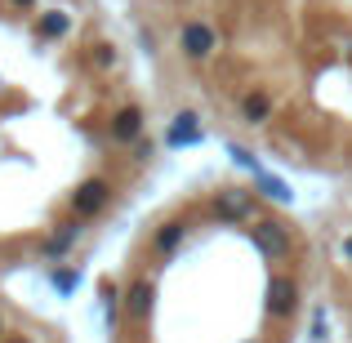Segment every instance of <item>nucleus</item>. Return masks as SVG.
I'll return each mask as SVG.
<instances>
[{
  "label": "nucleus",
  "mask_w": 352,
  "mask_h": 343,
  "mask_svg": "<svg viewBox=\"0 0 352 343\" xmlns=\"http://www.w3.org/2000/svg\"><path fill=\"white\" fill-rule=\"evenodd\" d=\"M174 45H179V54L188 63H210L219 58V49H223V32H219L210 18H183L179 32H174Z\"/></svg>",
  "instance_id": "1"
},
{
  "label": "nucleus",
  "mask_w": 352,
  "mask_h": 343,
  "mask_svg": "<svg viewBox=\"0 0 352 343\" xmlns=\"http://www.w3.org/2000/svg\"><path fill=\"white\" fill-rule=\"evenodd\" d=\"M112 197H116V183L107 179V174H89V179H80L76 188L67 192V214H76V219H98L107 206H112Z\"/></svg>",
  "instance_id": "2"
},
{
  "label": "nucleus",
  "mask_w": 352,
  "mask_h": 343,
  "mask_svg": "<svg viewBox=\"0 0 352 343\" xmlns=\"http://www.w3.org/2000/svg\"><path fill=\"white\" fill-rule=\"evenodd\" d=\"M210 219L219 223H254L258 219V192H245V188H219L206 206Z\"/></svg>",
  "instance_id": "3"
},
{
  "label": "nucleus",
  "mask_w": 352,
  "mask_h": 343,
  "mask_svg": "<svg viewBox=\"0 0 352 343\" xmlns=\"http://www.w3.org/2000/svg\"><path fill=\"white\" fill-rule=\"evenodd\" d=\"M250 241H254V250L267 263H281L294 250V232H290V223H281V219H254V223H250Z\"/></svg>",
  "instance_id": "4"
},
{
  "label": "nucleus",
  "mask_w": 352,
  "mask_h": 343,
  "mask_svg": "<svg viewBox=\"0 0 352 343\" xmlns=\"http://www.w3.org/2000/svg\"><path fill=\"white\" fill-rule=\"evenodd\" d=\"M80 236H85V219L67 214V219H58V223H50V232H45V241L36 245V254H41L45 263H63V258H67L72 250L80 245Z\"/></svg>",
  "instance_id": "5"
},
{
  "label": "nucleus",
  "mask_w": 352,
  "mask_h": 343,
  "mask_svg": "<svg viewBox=\"0 0 352 343\" xmlns=\"http://www.w3.org/2000/svg\"><path fill=\"white\" fill-rule=\"evenodd\" d=\"M299 281H294L290 272H272L267 276V290H263V312L272 321H290L294 312H299Z\"/></svg>",
  "instance_id": "6"
},
{
  "label": "nucleus",
  "mask_w": 352,
  "mask_h": 343,
  "mask_svg": "<svg viewBox=\"0 0 352 343\" xmlns=\"http://www.w3.org/2000/svg\"><path fill=\"white\" fill-rule=\"evenodd\" d=\"M188 236H192V219H188V214H174V219H165V223L152 228L147 254H152L156 263H170V258L179 254L183 245H188Z\"/></svg>",
  "instance_id": "7"
},
{
  "label": "nucleus",
  "mask_w": 352,
  "mask_h": 343,
  "mask_svg": "<svg viewBox=\"0 0 352 343\" xmlns=\"http://www.w3.org/2000/svg\"><path fill=\"white\" fill-rule=\"evenodd\" d=\"M152 308H156V281L147 272H138L134 281L125 285V299H120V312H125V321L134 330H143L147 321H152Z\"/></svg>",
  "instance_id": "8"
},
{
  "label": "nucleus",
  "mask_w": 352,
  "mask_h": 343,
  "mask_svg": "<svg viewBox=\"0 0 352 343\" xmlns=\"http://www.w3.org/2000/svg\"><path fill=\"white\" fill-rule=\"evenodd\" d=\"M147 134V112L143 103H120L112 116H107V143L112 147H129L134 138Z\"/></svg>",
  "instance_id": "9"
},
{
  "label": "nucleus",
  "mask_w": 352,
  "mask_h": 343,
  "mask_svg": "<svg viewBox=\"0 0 352 343\" xmlns=\"http://www.w3.org/2000/svg\"><path fill=\"white\" fill-rule=\"evenodd\" d=\"M170 152H183V147H197L206 143V120H201L197 107H183V112L170 116V125H165V138H161Z\"/></svg>",
  "instance_id": "10"
},
{
  "label": "nucleus",
  "mask_w": 352,
  "mask_h": 343,
  "mask_svg": "<svg viewBox=\"0 0 352 343\" xmlns=\"http://www.w3.org/2000/svg\"><path fill=\"white\" fill-rule=\"evenodd\" d=\"M272 116H276V98H272V89L250 85L245 94L236 98V120H241V125L263 129V125H272Z\"/></svg>",
  "instance_id": "11"
},
{
  "label": "nucleus",
  "mask_w": 352,
  "mask_h": 343,
  "mask_svg": "<svg viewBox=\"0 0 352 343\" xmlns=\"http://www.w3.org/2000/svg\"><path fill=\"white\" fill-rule=\"evenodd\" d=\"M32 36H36L41 45L72 36V14H67V9H45V14H36V18H32Z\"/></svg>",
  "instance_id": "12"
},
{
  "label": "nucleus",
  "mask_w": 352,
  "mask_h": 343,
  "mask_svg": "<svg viewBox=\"0 0 352 343\" xmlns=\"http://www.w3.org/2000/svg\"><path fill=\"white\" fill-rule=\"evenodd\" d=\"M250 179H254V192H258V197L276 201V206H294V188L281 179V174H272V170H258V174H250Z\"/></svg>",
  "instance_id": "13"
},
{
  "label": "nucleus",
  "mask_w": 352,
  "mask_h": 343,
  "mask_svg": "<svg viewBox=\"0 0 352 343\" xmlns=\"http://www.w3.org/2000/svg\"><path fill=\"white\" fill-rule=\"evenodd\" d=\"M85 58H89V67H94V71H103V76L120 67V49H116L112 41H94V45H89V54H85Z\"/></svg>",
  "instance_id": "14"
},
{
  "label": "nucleus",
  "mask_w": 352,
  "mask_h": 343,
  "mask_svg": "<svg viewBox=\"0 0 352 343\" xmlns=\"http://www.w3.org/2000/svg\"><path fill=\"white\" fill-rule=\"evenodd\" d=\"M50 285L58 294H76L80 290V267L76 263H50Z\"/></svg>",
  "instance_id": "15"
},
{
  "label": "nucleus",
  "mask_w": 352,
  "mask_h": 343,
  "mask_svg": "<svg viewBox=\"0 0 352 343\" xmlns=\"http://www.w3.org/2000/svg\"><path fill=\"white\" fill-rule=\"evenodd\" d=\"M98 299H103V312H107V326H116L125 312H120V299H125V285L116 281H98Z\"/></svg>",
  "instance_id": "16"
},
{
  "label": "nucleus",
  "mask_w": 352,
  "mask_h": 343,
  "mask_svg": "<svg viewBox=\"0 0 352 343\" xmlns=\"http://www.w3.org/2000/svg\"><path fill=\"white\" fill-rule=\"evenodd\" d=\"M223 152L232 156V161H236L245 174H258V170H263V161H258V156L250 152V147H241V143H223Z\"/></svg>",
  "instance_id": "17"
},
{
  "label": "nucleus",
  "mask_w": 352,
  "mask_h": 343,
  "mask_svg": "<svg viewBox=\"0 0 352 343\" xmlns=\"http://www.w3.org/2000/svg\"><path fill=\"white\" fill-rule=\"evenodd\" d=\"M152 156H156V143H152V138H134V143H129V161H134V165H147V161H152Z\"/></svg>",
  "instance_id": "18"
},
{
  "label": "nucleus",
  "mask_w": 352,
  "mask_h": 343,
  "mask_svg": "<svg viewBox=\"0 0 352 343\" xmlns=\"http://www.w3.org/2000/svg\"><path fill=\"white\" fill-rule=\"evenodd\" d=\"M312 343H321V339H330V317H326V308H312Z\"/></svg>",
  "instance_id": "19"
},
{
  "label": "nucleus",
  "mask_w": 352,
  "mask_h": 343,
  "mask_svg": "<svg viewBox=\"0 0 352 343\" xmlns=\"http://www.w3.org/2000/svg\"><path fill=\"white\" fill-rule=\"evenodd\" d=\"M5 9H14V14H36L41 0H5Z\"/></svg>",
  "instance_id": "20"
},
{
  "label": "nucleus",
  "mask_w": 352,
  "mask_h": 343,
  "mask_svg": "<svg viewBox=\"0 0 352 343\" xmlns=\"http://www.w3.org/2000/svg\"><path fill=\"white\" fill-rule=\"evenodd\" d=\"M138 45H143L147 54H156V32L152 27H138Z\"/></svg>",
  "instance_id": "21"
},
{
  "label": "nucleus",
  "mask_w": 352,
  "mask_h": 343,
  "mask_svg": "<svg viewBox=\"0 0 352 343\" xmlns=\"http://www.w3.org/2000/svg\"><path fill=\"white\" fill-rule=\"evenodd\" d=\"M339 254H344V263H352V232H348L344 241H339Z\"/></svg>",
  "instance_id": "22"
},
{
  "label": "nucleus",
  "mask_w": 352,
  "mask_h": 343,
  "mask_svg": "<svg viewBox=\"0 0 352 343\" xmlns=\"http://www.w3.org/2000/svg\"><path fill=\"white\" fill-rule=\"evenodd\" d=\"M0 343H27V339H23V335H5Z\"/></svg>",
  "instance_id": "23"
},
{
  "label": "nucleus",
  "mask_w": 352,
  "mask_h": 343,
  "mask_svg": "<svg viewBox=\"0 0 352 343\" xmlns=\"http://www.w3.org/2000/svg\"><path fill=\"white\" fill-rule=\"evenodd\" d=\"M5 335H9V330H5V317H0V339H5Z\"/></svg>",
  "instance_id": "24"
},
{
  "label": "nucleus",
  "mask_w": 352,
  "mask_h": 343,
  "mask_svg": "<svg viewBox=\"0 0 352 343\" xmlns=\"http://www.w3.org/2000/svg\"><path fill=\"white\" fill-rule=\"evenodd\" d=\"M245 343H254V339H245Z\"/></svg>",
  "instance_id": "25"
},
{
  "label": "nucleus",
  "mask_w": 352,
  "mask_h": 343,
  "mask_svg": "<svg viewBox=\"0 0 352 343\" xmlns=\"http://www.w3.org/2000/svg\"><path fill=\"white\" fill-rule=\"evenodd\" d=\"M134 343H143V339H134Z\"/></svg>",
  "instance_id": "26"
}]
</instances>
